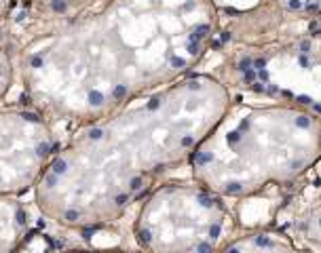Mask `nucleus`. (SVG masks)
<instances>
[{"label": "nucleus", "mask_w": 321, "mask_h": 253, "mask_svg": "<svg viewBox=\"0 0 321 253\" xmlns=\"http://www.w3.org/2000/svg\"><path fill=\"white\" fill-rule=\"evenodd\" d=\"M173 66H184V59H173Z\"/></svg>", "instance_id": "2eb2a0df"}, {"label": "nucleus", "mask_w": 321, "mask_h": 253, "mask_svg": "<svg viewBox=\"0 0 321 253\" xmlns=\"http://www.w3.org/2000/svg\"><path fill=\"white\" fill-rule=\"evenodd\" d=\"M55 152L45 120L34 110H0V194L30 188L45 160Z\"/></svg>", "instance_id": "f257e3e1"}, {"label": "nucleus", "mask_w": 321, "mask_h": 253, "mask_svg": "<svg viewBox=\"0 0 321 253\" xmlns=\"http://www.w3.org/2000/svg\"><path fill=\"white\" fill-rule=\"evenodd\" d=\"M13 6V0H0V28L4 25V21L9 19V11Z\"/></svg>", "instance_id": "20e7f679"}, {"label": "nucleus", "mask_w": 321, "mask_h": 253, "mask_svg": "<svg viewBox=\"0 0 321 253\" xmlns=\"http://www.w3.org/2000/svg\"><path fill=\"white\" fill-rule=\"evenodd\" d=\"M15 80V59L11 53V44L0 34V99L9 93Z\"/></svg>", "instance_id": "7ed1b4c3"}, {"label": "nucleus", "mask_w": 321, "mask_h": 253, "mask_svg": "<svg viewBox=\"0 0 321 253\" xmlns=\"http://www.w3.org/2000/svg\"><path fill=\"white\" fill-rule=\"evenodd\" d=\"M260 80H264V83L268 80V74H266V70H264V68L260 70Z\"/></svg>", "instance_id": "9b49d317"}, {"label": "nucleus", "mask_w": 321, "mask_h": 253, "mask_svg": "<svg viewBox=\"0 0 321 253\" xmlns=\"http://www.w3.org/2000/svg\"><path fill=\"white\" fill-rule=\"evenodd\" d=\"M309 49H311L309 42H302V44H300V51H302V53H309Z\"/></svg>", "instance_id": "9d476101"}, {"label": "nucleus", "mask_w": 321, "mask_h": 253, "mask_svg": "<svg viewBox=\"0 0 321 253\" xmlns=\"http://www.w3.org/2000/svg\"><path fill=\"white\" fill-rule=\"evenodd\" d=\"M289 6H292V8H300V6H302V2H300V0H292V2H289Z\"/></svg>", "instance_id": "1a4fd4ad"}, {"label": "nucleus", "mask_w": 321, "mask_h": 253, "mask_svg": "<svg viewBox=\"0 0 321 253\" xmlns=\"http://www.w3.org/2000/svg\"><path fill=\"white\" fill-rule=\"evenodd\" d=\"M28 228V213L11 196L0 194V251L19 247Z\"/></svg>", "instance_id": "f03ea898"}, {"label": "nucleus", "mask_w": 321, "mask_h": 253, "mask_svg": "<svg viewBox=\"0 0 321 253\" xmlns=\"http://www.w3.org/2000/svg\"><path fill=\"white\" fill-rule=\"evenodd\" d=\"M296 125H300V126H309V120H306V116H298V118H296Z\"/></svg>", "instance_id": "39448f33"}, {"label": "nucleus", "mask_w": 321, "mask_h": 253, "mask_svg": "<svg viewBox=\"0 0 321 253\" xmlns=\"http://www.w3.org/2000/svg\"><path fill=\"white\" fill-rule=\"evenodd\" d=\"M319 226H321V221H319Z\"/></svg>", "instance_id": "dca6fc26"}, {"label": "nucleus", "mask_w": 321, "mask_h": 253, "mask_svg": "<svg viewBox=\"0 0 321 253\" xmlns=\"http://www.w3.org/2000/svg\"><path fill=\"white\" fill-rule=\"evenodd\" d=\"M254 78H256V74H254L251 70H245V83H251Z\"/></svg>", "instance_id": "0eeeda50"}, {"label": "nucleus", "mask_w": 321, "mask_h": 253, "mask_svg": "<svg viewBox=\"0 0 321 253\" xmlns=\"http://www.w3.org/2000/svg\"><path fill=\"white\" fill-rule=\"evenodd\" d=\"M199 198H201V203H203L205 207H211V198H207V196H203V194H201Z\"/></svg>", "instance_id": "6e6552de"}, {"label": "nucleus", "mask_w": 321, "mask_h": 253, "mask_svg": "<svg viewBox=\"0 0 321 253\" xmlns=\"http://www.w3.org/2000/svg\"><path fill=\"white\" fill-rule=\"evenodd\" d=\"M264 66H266V61H264V59H258V61H256V68H258V70H262Z\"/></svg>", "instance_id": "f8f14e48"}, {"label": "nucleus", "mask_w": 321, "mask_h": 253, "mask_svg": "<svg viewBox=\"0 0 321 253\" xmlns=\"http://www.w3.org/2000/svg\"><path fill=\"white\" fill-rule=\"evenodd\" d=\"M298 101H300V103H309L311 99H309V97H298Z\"/></svg>", "instance_id": "4468645a"}, {"label": "nucleus", "mask_w": 321, "mask_h": 253, "mask_svg": "<svg viewBox=\"0 0 321 253\" xmlns=\"http://www.w3.org/2000/svg\"><path fill=\"white\" fill-rule=\"evenodd\" d=\"M249 68H251V59L247 57V59H243V61H241V70H249Z\"/></svg>", "instance_id": "423d86ee"}, {"label": "nucleus", "mask_w": 321, "mask_h": 253, "mask_svg": "<svg viewBox=\"0 0 321 253\" xmlns=\"http://www.w3.org/2000/svg\"><path fill=\"white\" fill-rule=\"evenodd\" d=\"M182 143H184V146H190V143H192V137H184Z\"/></svg>", "instance_id": "ddd939ff"}]
</instances>
